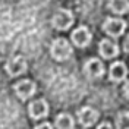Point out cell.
<instances>
[{
    "mask_svg": "<svg viewBox=\"0 0 129 129\" xmlns=\"http://www.w3.org/2000/svg\"><path fill=\"white\" fill-rule=\"evenodd\" d=\"M50 53L51 56L54 57L59 62H63V60H68L71 54H72V47L69 46V43L64 40V38H57V40L53 41L51 44V48H50Z\"/></svg>",
    "mask_w": 129,
    "mask_h": 129,
    "instance_id": "1",
    "label": "cell"
},
{
    "mask_svg": "<svg viewBox=\"0 0 129 129\" xmlns=\"http://www.w3.org/2000/svg\"><path fill=\"white\" fill-rule=\"evenodd\" d=\"M72 24H73V15L69 9H59L53 15V19H51V25L59 31L68 29Z\"/></svg>",
    "mask_w": 129,
    "mask_h": 129,
    "instance_id": "2",
    "label": "cell"
},
{
    "mask_svg": "<svg viewBox=\"0 0 129 129\" xmlns=\"http://www.w3.org/2000/svg\"><path fill=\"white\" fill-rule=\"evenodd\" d=\"M126 28V22L122 21V19H117V18H107L103 24V29H104L106 34L112 35V37H119L123 34Z\"/></svg>",
    "mask_w": 129,
    "mask_h": 129,
    "instance_id": "3",
    "label": "cell"
},
{
    "mask_svg": "<svg viewBox=\"0 0 129 129\" xmlns=\"http://www.w3.org/2000/svg\"><path fill=\"white\" fill-rule=\"evenodd\" d=\"M98 119V112L92 107H82L79 112H78V120L84 128H89L92 126Z\"/></svg>",
    "mask_w": 129,
    "mask_h": 129,
    "instance_id": "4",
    "label": "cell"
},
{
    "mask_svg": "<svg viewBox=\"0 0 129 129\" xmlns=\"http://www.w3.org/2000/svg\"><path fill=\"white\" fill-rule=\"evenodd\" d=\"M71 37H72V41L76 47H87L91 43V38H92V35H91V32L87 26H78L72 32Z\"/></svg>",
    "mask_w": 129,
    "mask_h": 129,
    "instance_id": "5",
    "label": "cell"
},
{
    "mask_svg": "<svg viewBox=\"0 0 129 129\" xmlns=\"http://www.w3.org/2000/svg\"><path fill=\"white\" fill-rule=\"evenodd\" d=\"M26 71V60L21 56L12 57L6 63V72L10 76H18V75H22Z\"/></svg>",
    "mask_w": 129,
    "mask_h": 129,
    "instance_id": "6",
    "label": "cell"
},
{
    "mask_svg": "<svg viewBox=\"0 0 129 129\" xmlns=\"http://www.w3.org/2000/svg\"><path fill=\"white\" fill-rule=\"evenodd\" d=\"M13 88H15V94L21 100H26L31 95H34V92H35V84L32 81L22 79V81H19L18 84H15Z\"/></svg>",
    "mask_w": 129,
    "mask_h": 129,
    "instance_id": "7",
    "label": "cell"
},
{
    "mask_svg": "<svg viewBox=\"0 0 129 129\" xmlns=\"http://www.w3.org/2000/svg\"><path fill=\"white\" fill-rule=\"evenodd\" d=\"M28 113L32 119H41V117H46L48 114V104L46 100H35L32 101L29 107H28Z\"/></svg>",
    "mask_w": 129,
    "mask_h": 129,
    "instance_id": "8",
    "label": "cell"
},
{
    "mask_svg": "<svg viewBox=\"0 0 129 129\" xmlns=\"http://www.w3.org/2000/svg\"><path fill=\"white\" fill-rule=\"evenodd\" d=\"M84 72L89 78H100L104 72V68H103V63L98 59H89L84 66Z\"/></svg>",
    "mask_w": 129,
    "mask_h": 129,
    "instance_id": "9",
    "label": "cell"
},
{
    "mask_svg": "<svg viewBox=\"0 0 129 129\" xmlns=\"http://www.w3.org/2000/svg\"><path fill=\"white\" fill-rule=\"evenodd\" d=\"M98 51L104 59H112L119 54V47L116 43H113L110 40H101L100 46H98Z\"/></svg>",
    "mask_w": 129,
    "mask_h": 129,
    "instance_id": "10",
    "label": "cell"
},
{
    "mask_svg": "<svg viewBox=\"0 0 129 129\" xmlns=\"http://www.w3.org/2000/svg\"><path fill=\"white\" fill-rule=\"evenodd\" d=\"M128 75V69L123 62H116L110 66V79L114 82H120L126 78Z\"/></svg>",
    "mask_w": 129,
    "mask_h": 129,
    "instance_id": "11",
    "label": "cell"
},
{
    "mask_svg": "<svg viewBox=\"0 0 129 129\" xmlns=\"http://www.w3.org/2000/svg\"><path fill=\"white\" fill-rule=\"evenodd\" d=\"M73 119L71 114L68 113H62L56 117V126L57 129H73Z\"/></svg>",
    "mask_w": 129,
    "mask_h": 129,
    "instance_id": "12",
    "label": "cell"
},
{
    "mask_svg": "<svg viewBox=\"0 0 129 129\" xmlns=\"http://www.w3.org/2000/svg\"><path fill=\"white\" fill-rule=\"evenodd\" d=\"M109 8L112 9L114 13H125L129 10V2H110L109 3Z\"/></svg>",
    "mask_w": 129,
    "mask_h": 129,
    "instance_id": "13",
    "label": "cell"
},
{
    "mask_svg": "<svg viewBox=\"0 0 129 129\" xmlns=\"http://www.w3.org/2000/svg\"><path fill=\"white\" fill-rule=\"evenodd\" d=\"M117 129H129V112H120L116 117Z\"/></svg>",
    "mask_w": 129,
    "mask_h": 129,
    "instance_id": "14",
    "label": "cell"
},
{
    "mask_svg": "<svg viewBox=\"0 0 129 129\" xmlns=\"http://www.w3.org/2000/svg\"><path fill=\"white\" fill-rule=\"evenodd\" d=\"M34 129H53V126H51L50 123H41L38 126H35Z\"/></svg>",
    "mask_w": 129,
    "mask_h": 129,
    "instance_id": "15",
    "label": "cell"
},
{
    "mask_svg": "<svg viewBox=\"0 0 129 129\" xmlns=\"http://www.w3.org/2000/svg\"><path fill=\"white\" fill-rule=\"evenodd\" d=\"M97 129H113L112 128V125L109 123V122H104V123H100V126Z\"/></svg>",
    "mask_w": 129,
    "mask_h": 129,
    "instance_id": "16",
    "label": "cell"
},
{
    "mask_svg": "<svg viewBox=\"0 0 129 129\" xmlns=\"http://www.w3.org/2000/svg\"><path fill=\"white\" fill-rule=\"evenodd\" d=\"M123 92H125V95L129 98V81L125 84V87H123Z\"/></svg>",
    "mask_w": 129,
    "mask_h": 129,
    "instance_id": "17",
    "label": "cell"
},
{
    "mask_svg": "<svg viewBox=\"0 0 129 129\" xmlns=\"http://www.w3.org/2000/svg\"><path fill=\"white\" fill-rule=\"evenodd\" d=\"M123 48H125V51H126V53H129V35L126 37V41H125V46H123Z\"/></svg>",
    "mask_w": 129,
    "mask_h": 129,
    "instance_id": "18",
    "label": "cell"
}]
</instances>
